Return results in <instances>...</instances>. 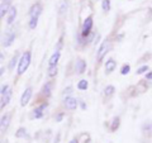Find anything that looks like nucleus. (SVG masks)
<instances>
[{"mask_svg":"<svg viewBox=\"0 0 152 143\" xmlns=\"http://www.w3.org/2000/svg\"><path fill=\"white\" fill-rule=\"evenodd\" d=\"M79 105V101L72 96H66L64 99V107L67 109V110H75Z\"/></svg>","mask_w":152,"mask_h":143,"instance_id":"obj_9","label":"nucleus"},{"mask_svg":"<svg viewBox=\"0 0 152 143\" xmlns=\"http://www.w3.org/2000/svg\"><path fill=\"white\" fill-rule=\"evenodd\" d=\"M42 12H43V7H42L41 3L37 1V3H34V4H32L31 5L29 10H28V15H29V18H33V17L39 18Z\"/></svg>","mask_w":152,"mask_h":143,"instance_id":"obj_5","label":"nucleus"},{"mask_svg":"<svg viewBox=\"0 0 152 143\" xmlns=\"http://www.w3.org/2000/svg\"><path fill=\"white\" fill-rule=\"evenodd\" d=\"M104 91H105V93H104V94H105V96L109 98V96H112V95L114 94V91H115V88L112 86V85H109V86L105 88V90H104Z\"/></svg>","mask_w":152,"mask_h":143,"instance_id":"obj_23","label":"nucleus"},{"mask_svg":"<svg viewBox=\"0 0 152 143\" xmlns=\"http://www.w3.org/2000/svg\"><path fill=\"white\" fill-rule=\"evenodd\" d=\"M9 89H10V86H9L8 84H3L1 86H0V96H1V95H4V94H5V93L8 91Z\"/></svg>","mask_w":152,"mask_h":143,"instance_id":"obj_26","label":"nucleus"},{"mask_svg":"<svg viewBox=\"0 0 152 143\" xmlns=\"http://www.w3.org/2000/svg\"><path fill=\"white\" fill-rule=\"evenodd\" d=\"M17 15H18V9H17V7L12 5L10 8H9V10H8L7 15H5V23H7V26H12L13 23L15 22Z\"/></svg>","mask_w":152,"mask_h":143,"instance_id":"obj_8","label":"nucleus"},{"mask_svg":"<svg viewBox=\"0 0 152 143\" xmlns=\"http://www.w3.org/2000/svg\"><path fill=\"white\" fill-rule=\"evenodd\" d=\"M60 57H61V52L55 51L48 60V66H57L58 65V61H60Z\"/></svg>","mask_w":152,"mask_h":143,"instance_id":"obj_15","label":"nucleus"},{"mask_svg":"<svg viewBox=\"0 0 152 143\" xmlns=\"http://www.w3.org/2000/svg\"><path fill=\"white\" fill-rule=\"evenodd\" d=\"M5 71H7V69L4 67V66H3V67H0V77H3V75L5 74Z\"/></svg>","mask_w":152,"mask_h":143,"instance_id":"obj_29","label":"nucleus"},{"mask_svg":"<svg viewBox=\"0 0 152 143\" xmlns=\"http://www.w3.org/2000/svg\"><path fill=\"white\" fill-rule=\"evenodd\" d=\"M4 61V53H3V51H0V63H1Z\"/></svg>","mask_w":152,"mask_h":143,"instance_id":"obj_32","label":"nucleus"},{"mask_svg":"<svg viewBox=\"0 0 152 143\" xmlns=\"http://www.w3.org/2000/svg\"><path fill=\"white\" fill-rule=\"evenodd\" d=\"M38 20H39V18H36V17L29 18V20H28V28H29L31 31L36 29L37 26H38Z\"/></svg>","mask_w":152,"mask_h":143,"instance_id":"obj_19","label":"nucleus"},{"mask_svg":"<svg viewBox=\"0 0 152 143\" xmlns=\"http://www.w3.org/2000/svg\"><path fill=\"white\" fill-rule=\"evenodd\" d=\"M15 38H17L15 31H9V32H7L5 36H4V38H3V47H5V48H9V47H10V46L14 43Z\"/></svg>","mask_w":152,"mask_h":143,"instance_id":"obj_6","label":"nucleus"},{"mask_svg":"<svg viewBox=\"0 0 152 143\" xmlns=\"http://www.w3.org/2000/svg\"><path fill=\"white\" fill-rule=\"evenodd\" d=\"M60 138H61V134H57L56 138H55V141H53V143H60Z\"/></svg>","mask_w":152,"mask_h":143,"instance_id":"obj_30","label":"nucleus"},{"mask_svg":"<svg viewBox=\"0 0 152 143\" xmlns=\"http://www.w3.org/2000/svg\"><path fill=\"white\" fill-rule=\"evenodd\" d=\"M85 70H86V61L83 60V58H80L76 61V65H75V71H76V74H79V75H81L85 72Z\"/></svg>","mask_w":152,"mask_h":143,"instance_id":"obj_13","label":"nucleus"},{"mask_svg":"<svg viewBox=\"0 0 152 143\" xmlns=\"http://www.w3.org/2000/svg\"><path fill=\"white\" fill-rule=\"evenodd\" d=\"M88 88H89L88 80L83 79V80H80L79 82H77V89H79V90H81V91H85V90H88Z\"/></svg>","mask_w":152,"mask_h":143,"instance_id":"obj_21","label":"nucleus"},{"mask_svg":"<svg viewBox=\"0 0 152 143\" xmlns=\"http://www.w3.org/2000/svg\"><path fill=\"white\" fill-rule=\"evenodd\" d=\"M146 79H147V80H152V71L146 75Z\"/></svg>","mask_w":152,"mask_h":143,"instance_id":"obj_31","label":"nucleus"},{"mask_svg":"<svg viewBox=\"0 0 152 143\" xmlns=\"http://www.w3.org/2000/svg\"><path fill=\"white\" fill-rule=\"evenodd\" d=\"M1 1H9V0H1Z\"/></svg>","mask_w":152,"mask_h":143,"instance_id":"obj_34","label":"nucleus"},{"mask_svg":"<svg viewBox=\"0 0 152 143\" xmlns=\"http://www.w3.org/2000/svg\"><path fill=\"white\" fill-rule=\"evenodd\" d=\"M57 72H58V67H57V66H48V69H47V76H48L50 79L56 77Z\"/></svg>","mask_w":152,"mask_h":143,"instance_id":"obj_18","label":"nucleus"},{"mask_svg":"<svg viewBox=\"0 0 152 143\" xmlns=\"http://www.w3.org/2000/svg\"><path fill=\"white\" fill-rule=\"evenodd\" d=\"M93 24H94V22H93V17L91 15H89L86 19L84 20L83 23V28H81V37H88L90 33H91V29H93Z\"/></svg>","mask_w":152,"mask_h":143,"instance_id":"obj_3","label":"nucleus"},{"mask_svg":"<svg viewBox=\"0 0 152 143\" xmlns=\"http://www.w3.org/2000/svg\"><path fill=\"white\" fill-rule=\"evenodd\" d=\"M69 143H79V141H77V138H74V139H71Z\"/></svg>","mask_w":152,"mask_h":143,"instance_id":"obj_33","label":"nucleus"},{"mask_svg":"<svg viewBox=\"0 0 152 143\" xmlns=\"http://www.w3.org/2000/svg\"><path fill=\"white\" fill-rule=\"evenodd\" d=\"M117 67V62L113 58H109L105 62V72L107 74H112Z\"/></svg>","mask_w":152,"mask_h":143,"instance_id":"obj_16","label":"nucleus"},{"mask_svg":"<svg viewBox=\"0 0 152 143\" xmlns=\"http://www.w3.org/2000/svg\"><path fill=\"white\" fill-rule=\"evenodd\" d=\"M47 107H48V101H47V100L42 101L39 105L36 107V108L32 110V115H31V118H32V119H41V118H43V115H45V110L47 109Z\"/></svg>","mask_w":152,"mask_h":143,"instance_id":"obj_2","label":"nucleus"},{"mask_svg":"<svg viewBox=\"0 0 152 143\" xmlns=\"http://www.w3.org/2000/svg\"><path fill=\"white\" fill-rule=\"evenodd\" d=\"M119 124H121V118L119 117L113 118V122H112V125H110V131L112 132H115L118 128H119Z\"/></svg>","mask_w":152,"mask_h":143,"instance_id":"obj_20","label":"nucleus"},{"mask_svg":"<svg viewBox=\"0 0 152 143\" xmlns=\"http://www.w3.org/2000/svg\"><path fill=\"white\" fill-rule=\"evenodd\" d=\"M52 88H53V82H52V81H47L43 86H42V89H41V96H43L45 100H47L51 96Z\"/></svg>","mask_w":152,"mask_h":143,"instance_id":"obj_10","label":"nucleus"},{"mask_svg":"<svg viewBox=\"0 0 152 143\" xmlns=\"http://www.w3.org/2000/svg\"><path fill=\"white\" fill-rule=\"evenodd\" d=\"M108 47H109V42L105 39V41H104L103 43L100 45V47H99V50H98V53H96V58H98V61H102V60H103V57L107 55Z\"/></svg>","mask_w":152,"mask_h":143,"instance_id":"obj_11","label":"nucleus"},{"mask_svg":"<svg viewBox=\"0 0 152 143\" xmlns=\"http://www.w3.org/2000/svg\"><path fill=\"white\" fill-rule=\"evenodd\" d=\"M102 8H103L104 12H109V10H110V0H103Z\"/></svg>","mask_w":152,"mask_h":143,"instance_id":"obj_24","label":"nucleus"},{"mask_svg":"<svg viewBox=\"0 0 152 143\" xmlns=\"http://www.w3.org/2000/svg\"><path fill=\"white\" fill-rule=\"evenodd\" d=\"M129 71H131V66L126 63V65H123V66H122L121 74H122V75H128V74H129Z\"/></svg>","mask_w":152,"mask_h":143,"instance_id":"obj_25","label":"nucleus"},{"mask_svg":"<svg viewBox=\"0 0 152 143\" xmlns=\"http://www.w3.org/2000/svg\"><path fill=\"white\" fill-rule=\"evenodd\" d=\"M10 7H12V0L0 3V20H1L3 18H5L7 13H8V10H9V8Z\"/></svg>","mask_w":152,"mask_h":143,"instance_id":"obj_12","label":"nucleus"},{"mask_svg":"<svg viewBox=\"0 0 152 143\" xmlns=\"http://www.w3.org/2000/svg\"><path fill=\"white\" fill-rule=\"evenodd\" d=\"M28 136V132H27V128L26 127H19L18 129L14 133V137L18 138V139H22V138H26Z\"/></svg>","mask_w":152,"mask_h":143,"instance_id":"obj_17","label":"nucleus"},{"mask_svg":"<svg viewBox=\"0 0 152 143\" xmlns=\"http://www.w3.org/2000/svg\"><path fill=\"white\" fill-rule=\"evenodd\" d=\"M32 62V52L31 51H26L23 52L19 57V61H18V65H17V75L18 76H22L24 75L26 71L29 69Z\"/></svg>","mask_w":152,"mask_h":143,"instance_id":"obj_1","label":"nucleus"},{"mask_svg":"<svg viewBox=\"0 0 152 143\" xmlns=\"http://www.w3.org/2000/svg\"><path fill=\"white\" fill-rule=\"evenodd\" d=\"M151 18H152V12H151Z\"/></svg>","mask_w":152,"mask_h":143,"instance_id":"obj_35","label":"nucleus"},{"mask_svg":"<svg viewBox=\"0 0 152 143\" xmlns=\"http://www.w3.org/2000/svg\"><path fill=\"white\" fill-rule=\"evenodd\" d=\"M33 96V88L32 86H28L24 91H23L22 96H20V107H26L29 104L31 99Z\"/></svg>","mask_w":152,"mask_h":143,"instance_id":"obj_7","label":"nucleus"},{"mask_svg":"<svg viewBox=\"0 0 152 143\" xmlns=\"http://www.w3.org/2000/svg\"><path fill=\"white\" fill-rule=\"evenodd\" d=\"M146 71H148V66L145 65V66H142V67H140L138 70H137V74L138 75H142V74H145Z\"/></svg>","mask_w":152,"mask_h":143,"instance_id":"obj_27","label":"nucleus"},{"mask_svg":"<svg viewBox=\"0 0 152 143\" xmlns=\"http://www.w3.org/2000/svg\"><path fill=\"white\" fill-rule=\"evenodd\" d=\"M12 122V114L10 113H5L0 117V133H5L8 131L9 125Z\"/></svg>","mask_w":152,"mask_h":143,"instance_id":"obj_4","label":"nucleus"},{"mask_svg":"<svg viewBox=\"0 0 152 143\" xmlns=\"http://www.w3.org/2000/svg\"><path fill=\"white\" fill-rule=\"evenodd\" d=\"M19 57H20V55H19V52L17 51L15 53H14V55L12 56L10 61H9V63H8V70H10V71L15 70L17 65H18V61H19Z\"/></svg>","mask_w":152,"mask_h":143,"instance_id":"obj_14","label":"nucleus"},{"mask_svg":"<svg viewBox=\"0 0 152 143\" xmlns=\"http://www.w3.org/2000/svg\"><path fill=\"white\" fill-rule=\"evenodd\" d=\"M67 8H69L67 0H62V3H61V5L58 8V14L60 15H62V14H65L66 12H67Z\"/></svg>","mask_w":152,"mask_h":143,"instance_id":"obj_22","label":"nucleus"},{"mask_svg":"<svg viewBox=\"0 0 152 143\" xmlns=\"http://www.w3.org/2000/svg\"><path fill=\"white\" fill-rule=\"evenodd\" d=\"M64 117H65V114H64V113H58V114H57V115L55 117V119H56V122H57V123L62 122V119H64Z\"/></svg>","mask_w":152,"mask_h":143,"instance_id":"obj_28","label":"nucleus"}]
</instances>
